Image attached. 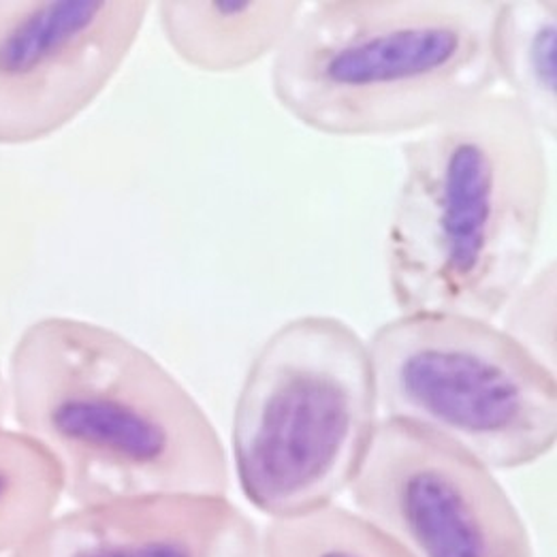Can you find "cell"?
I'll return each mask as SVG.
<instances>
[{
    "label": "cell",
    "mask_w": 557,
    "mask_h": 557,
    "mask_svg": "<svg viewBox=\"0 0 557 557\" xmlns=\"http://www.w3.org/2000/svg\"><path fill=\"white\" fill-rule=\"evenodd\" d=\"M15 428L57 461L75 506L228 496L231 461L201 408L139 344L99 323L46 317L7 363Z\"/></svg>",
    "instance_id": "cell-1"
},
{
    "label": "cell",
    "mask_w": 557,
    "mask_h": 557,
    "mask_svg": "<svg viewBox=\"0 0 557 557\" xmlns=\"http://www.w3.org/2000/svg\"><path fill=\"white\" fill-rule=\"evenodd\" d=\"M547 197L545 137L504 92L410 139L385 244L399 312L496 321L532 272Z\"/></svg>",
    "instance_id": "cell-2"
},
{
    "label": "cell",
    "mask_w": 557,
    "mask_h": 557,
    "mask_svg": "<svg viewBox=\"0 0 557 557\" xmlns=\"http://www.w3.org/2000/svg\"><path fill=\"white\" fill-rule=\"evenodd\" d=\"M500 0L304 2L272 62L280 108L334 137L423 133L496 90Z\"/></svg>",
    "instance_id": "cell-3"
},
{
    "label": "cell",
    "mask_w": 557,
    "mask_h": 557,
    "mask_svg": "<svg viewBox=\"0 0 557 557\" xmlns=\"http://www.w3.org/2000/svg\"><path fill=\"white\" fill-rule=\"evenodd\" d=\"M379 423L368 342L335 317L286 321L252 357L235 399L237 485L268 519L335 504Z\"/></svg>",
    "instance_id": "cell-4"
},
{
    "label": "cell",
    "mask_w": 557,
    "mask_h": 557,
    "mask_svg": "<svg viewBox=\"0 0 557 557\" xmlns=\"http://www.w3.org/2000/svg\"><path fill=\"white\" fill-rule=\"evenodd\" d=\"M379 410L490 470L547 457L557 441V372L494 321L399 314L368 342Z\"/></svg>",
    "instance_id": "cell-5"
},
{
    "label": "cell",
    "mask_w": 557,
    "mask_h": 557,
    "mask_svg": "<svg viewBox=\"0 0 557 557\" xmlns=\"http://www.w3.org/2000/svg\"><path fill=\"white\" fill-rule=\"evenodd\" d=\"M348 494L408 557H536L494 470L406 423L381 419Z\"/></svg>",
    "instance_id": "cell-6"
},
{
    "label": "cell",
    "mask_w": 557,
    "mask_h": 557,
    "mask_svg": "<svg viewBox=\"0 0 557 557\" xmlns=\"http://www.w3.org/2000/svg\"><path fill=\"white\" fill-rule=\"evenodd\" d=\"M148 0H0V146L44 141L86 112L139 41Z\"/></svg>",
    "instance_id": "cell-7"
},
{
    "label": "cell",
    "mask_w": 557,
    "mask_h": 557,
    "mask_svg": "<svg viewBox=\"0 0 557 557\" xmlns=\"http://www.w3.org/2000/svg\"><path fill=\"white\" fill-rule=\"evenodd\" d=\"M11 557H261V532L228 496H146L54 515Z\"/></svg>",
    "instance_id": "cell-8"
},
{
    "label": "cell",
    "mask_w": 557,
    "mask_h": 557,
    "mask_svg": "<svg viewBox=\"0 0 557 557\" xmlns=\"http://www.w3.org/2000/svg\"><path fill=\"white\" fill-rule=\"evenodd\" d=\"M301 7L299 0H161L157 20L184 64L224 75L274 57Z\"/></svg>",
    "instance_id": "cell-9"
},
{
    "label": "cell",
    "mask_w": 557,
    "mask_h": 557,
    "mask_svg": "<svg viewBox=\"0 0 557 557\" xmlns=\"http://www.w3.org/2000/svg\"><path fill=\"white\" fill-rule=\"evenodd\" d=\"M496 79L543 137L557 131V0H500Z\"/></svg>",
    "instance_id": "cell-10"
},
{
    "label": "cell",
    "mask_w": 557,
    "mask_h": 557,
    "mask_svg": "<svg viewBox=\"0 0 557 557\" xmlns=\"http://www.w3.org/2000/svg\"><path fill=\"white\" fill-rule=\"evenodd\" d=\"M62 498V476L50 453L0 423V556H11L44 528Z\"/></svg>",
    "instance_id": "cell-11"
},
{
    "label": "cell",
    "mask_w": 557,
    "mask_h": 557,
    "mask_svg": "<svg viewBox=\"0 0 557 557\" xmlns=\"http://www.w3.org/2000/svg\"><path fill=\"white\" fill-rule=\"evenodd\" d=\"M261 557H408L357 510L337 502L282 519L261 532Z\"/></svg>",
    "instance_id": "cell-12"
},
{
    "label": "cell",
    "mask_w": 557,
    "mask_h": 557,
    "mask_svg": "<svg viewBox=\"0 0 557 557\" xmlns=\"http://www.w3.org/2000/svg\"><path fill=\"white\" fill-rule=\"evenodd\" d=\"M502 332L545 368L557 372V270L556 263L530 272L510 297L498 317Z\"/></svg>",
    "instance_id": "cell-13"
},
{
    "label": "cell",
    "mask_w": 557,
    "mask_h": 557,
    "mask_svg": "<svg viewBox=\"0 0 557 557\" xmlns=\"http://www.w3.org/2000/svg\"><path fill=\"white\" fill-rule=\"evenodd\" d=\"M9 417V395H7V381L4 374L0 372V423Z\"/></svg>",
    "instance_id": "cell-14"
}]
</instances>
